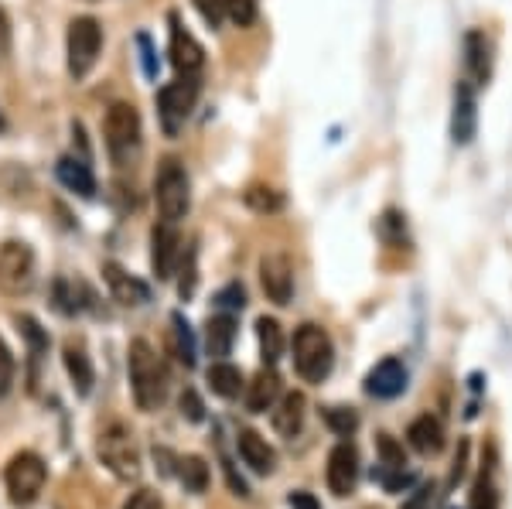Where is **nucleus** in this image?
I'll return each mask as SVG.
<instances>
[{
	"instance_id": "79ce46f5",
	"label": "nucleus",
	"mask_w": 512,
	"mask_h": 509,
	"mask_svg": "<svg viewBox=\"0 0 512 509\" xmlns=\"http://www.w3.org/2000/svg\"><path fill=\"white\" fill-rule=\"evenodd\" d=\"M137 45H140V55H144V72H147V76H158V65H154L151 41H147L144 35H140V38H137Z\"/></svg>"
},
{
	"instance_id": "7c9ffc66",
	"label": "nucleus",
	"mask_w": 512,
	"mask_h": 509,
	"mask_svg": "<svg viewBox=\"0 0 512 509\" xmlns=\"http://www.w3.org/2000/svg\"><path fill=\"white\" fill-rule=\"evenodd\" d=\"M18 325H21V332H24V339H28V349H31V356H41V352L48 349V335L41 332V325L35 322L31 315H21L18 318Z\"/></svg>"
},
{
	"instance_id": "4be33fe9",
	"label": "nucleus",
	"mask_w": 512,
	"mask_h": 509,
	"mask_svg": "<svg viewBox=\"0 0 512 509\" xmlns=\"http://www.w3.org/2000/svg\"><path fill=\"white\" fill-rule=\"evenodd\" d=\"M233 342H236V318L233 315H212L205 322V349H209L212 359H226L233 352Z\"/></svg>"
},
{
	"instance_id": "e433bc0d",
	"label": "nucleus",
	"mask_w": 512,
	"mask_h": 509,
	"mask_svg": "<svg viewBox=\"0 0 512 509\" xmlns=\"http://www.w3.org/2000/svg\"><path fill=\"white\" fill-rule=\"evenodd\" d=\"M195 7L205 18V24H212V28H219L222 18H226V0H195Z\"/></svg>"
},
{
	"instance_id": "a878e982",
	"label": "nucleus",
	"mask_w": 512,
	"mask_h": 509,
	"mask_svg": "<svg viewBox=\"0 0 512 509\" xmlns=\"http://www.w3.org/2000/svg\"><path fill=\"white\" fill-rule=\"evenodd\" d=\"M256 339H260V352H263V363L274 366L280 356H284V332H280L277 318H256Z\"/></svg>"
},
{
	"instance_id": "9d476101",
	"label": "nucleus",
	"mask_w": 512,
	"mask_h": 509,
	"mask_svg": "<svg viewBox=\"0 0 512 509\" xmlns=\"http://www.w3.org/2000/svg\"><path fill=\"white\" fill-rule=\"evenodd\" d=\"M260 284L274 305H287L294 294V267L284 253H267L260 260Z\"/></svg>"
},
{
	"instance_id": "72a5a7b5",
	"label": "nucleus",
	"mask_w": 512,
	"mask_h": 509,
	"mask_svg": "<svg viewBox=\"0 0 512 509\" xmlns=\"http://www.w3.org/2000/svg\"><path fill=\"white\" fill-rule=\"evenodd\" d=\"M226 14L239 28H246V24H253L256 18V0H226Z\"/></svg>"
},
{
	"instance_id": "5701e85b",
	"label": "nucleus",
	"mask_w": 512,
	"mask_h": 509,
	"mask_svg": "<svg viewBox=\"0 0 512 509\" xmlns=\"http://www.w3.org/2000/svg\"><path fill=\"white\" fill-rule=\"evenodd\" d=\"M55 171H59V182L69 188V192L82 195V199H93L96 195V178H93V171H89L86 158H62Z\"/></svg>"
},
{
	"instance_id": "423d86ee",
	"label": "nucleus",
	"mask_w": 512,
	"mask_h": 509,
	"mask_svg": "<svg viewBox=\"0 0 512 509\" xmlns=\"http://www.w3.org/2000/svg\"><path fill=\"white\" fill-rule=\"evenodd\" d=\"M4 482H7V492H11L14 503L28 506V503H35V499L41 496V489H45L48 469L35 451H21V455H14L11 462H7Z\"/></svg>"
},
{
	"instance_id": "1a4fd4ad",
	"label": "nucleus",
	"mask_w": 512,
	"mask_h": 509,
	"mask_svg": "<svg viewBox=\"0 0 512 509\" xmlns=\"http://www.w3.org/2000/svg\"><path fill=\"white\" fill-rule=\"evenodd\" d=\"M103 48V28L96 18H76L69 24V72L76 79H86L93 72Z\"/></svg>"
},
{
	"instance_id": "bb28decb",
	"label": "nucleus",
	"mask_w": 512,
	"mask_h": 509,
	"mask_svg": "<svg viewBox=\"0 0 512 509\" xmlns=\"http://www.w3.org/2000/svg\"><path fill=\"white\" fill-rule=\"evenodd\" d=\"M178 479L185 482V489L195 492V496L209 489V465H205V458H198V455L178 458Z\"/></svg>"
},
{
	"instance_id": "7ed1b4c3",
	"label": "nucleus",
	"mask_w": 512,
	"mask_h": 509,
	"mask_svg": "<svg viewBox=\"0 0 512 509\" xmlns=\"http://www.w3.org/2000/svg\"><path fill=\"white\" fill-rule=\"evenodd\" d=\"M96 455L99 462L106 465L117 479L130 482L140 475V451H137V441L123 424H110V428L99 431V441H96Z\"/></svg>"
},
{
	"instance_id": "4468645a",
	"label": "nucleus",
	"mask_w": 512,
	"mask_h": 509,
	"mask_svg": "<svg viewBox=\"0 0 512 509\" xmlns=\"http://www.w3.org/2000/svg\"><path fill=\"white\" fill-rule=\"evenodd\" d=\"M171 62H175V69L181 76H198L205 65V52L202 45L195 41L192 31L181 28V21L171 14Z\"/></svg>"
},
{
	"instance_id": "37998d69",
	"label": "nucleus",
	"mask_w": 512,
	"mask_h": 509,
	"mask_svg": "<svg viewBox=\"0 0 512 509\" xmlns=\"http://www.w3.org/2000/svg\"><path fill=\"white\" fill-rule=\"evenodd\" d=\"M7 45H11V31H7V18L0 14V59L7 55Z\"/></svg>"
},
{
	"instance_id": "c85d7f7f",
	"label": "nucleus",
	"mask_w": 512,
	"mask_h": 509,
	"mask_svg": "<svg viewBox=\"0 0 512 509\" xmlns=\"http://www.w3.org/2000/svg\"><path fill=\"white\" fill-rule=\"evenodd\" d=\"M243 199L253 212H280L284 209V195L274 192V188H263V185H253Z\"/></svg>"
},
{
	"instance_id": "9b49d317",
	"label": "nucleus",
	"mask_w": 512,
	"mask_h": 509,
	"mask_svg": "<svg viewBox=\"0 0 512 509\" xmlns=\"http://www.w3.org/2000/svg\"><path fill=\"white\" fill-rule=\"evenodd\" d=\"M181 260V236L175 223H158L151 229V267L158 281H168Z\"/></svg>"
},
{
	"instance_id": "aec40b11",
	"label": "nucleus",
	"mask_w": 512,
	"mask_h": 509,
	"mask_svg": "<svg viewBox=\"0 0 512 509\" xmlns=\"http://www.w3.org/2000/svg\"><path fill=\"white\" fill-rule=\"evenodd\" d=\"M277 400H280V376L274 373V366H267L253 376V383H246V407L253 414H263V410H274Z\"/></svg>"
},
{
	"instance_id": "f257e3e1",
	"label": "nucleus",
	"mask_w": 512,
	"mask_h": 509,
	"mask_svg": "<svg viewBox=\"0 0 512 509\" xmlns=\"http://www.w3.org/2000/svg\"><path fill=\"white\" fill-rule=\"evenodd\" d=\"M130 387H134V404L151 414L168 397V369H164L161 356L151 349V342L134 339L130 342Z\"/></svg>"
},
{
	"instance_id": "412c9836",
	"label": "nucleus",
	"mask_w": 512,
	"mask_h": 509,
	"mask_svg": "<svg viewBox=\"0 0 512 509\" xmlns=\"http://www.w3.org/2000/svg\"><path fill=\"white\" fill-rule=\"evenodd\" d=\"M407 441H410V448H414L417 455H424V458L437 455V451L444 448V428H441V421H437V417H431V414L417 417V421L407 428Z\"/></svg>"
},
{
	"instance_id": "393cba45",
	"label": "nucleus",
	"mask_w": 512,
	"mask_h": 509,
	"mask_svg": "<svg viewBox=\"0 0 512 509\" xmlns=\"http://www.w3.org/2000/svg\"><path fill=\"white\" fill-rule=\"evenodd\" d=\"M209 387L212 393H219V397H226V400H233L243 393V373L233 366V363H226V359H216V363L209 366Z\"/></svg>"
},
{
	"instance_id": "6ab92c4d",
	"label": "nucleus",
	"mask_w": 512,
	"mask_h": 509,
	"mask_svg": "<svg viewBox=\"0 0 512 509\" xmlns=\"http://www.w3.org/2000/svg\"><path fill=\"white\" fill-rule=\"evenodd\" d=\"M62 359H65V373H69L76 393L79 397H89V393H93V383H96V373H93V363H89L86 349H82V342H72V339L65 342Z\"/></svg>"
},
{
	"instance_id": "ddd939ff",
	"label": "nucleus",
	"mask_w": 512,
	"mask_h": 509,
	"mask_svg": "<svg viewBox=\"0 0 512 509\" xmlns=\"http://www.w3.org/2000/svg\"><path fill=\"white\" fill-rule=\"evenodd\" d=\"M478 130V103H475V89L468 79L458 82L454 89V113H451V141L454 144H472Z\"/></svg>"
},
{
	"instance_id": "f03ea898",
	"label": "nucleus",
	"mask_w": 512,
	"mask_h": 509,
	"mask_svg": "<svg viewBox=\"0 0 512 509\" xmlns=\"http://www.w3.org/2000/svg\"><path fill=\"white\" fill-rule=\"evenodd\" d=\"M335 366L332 339L321 325H301L294 332V369L304 383H321Z\"/></svg>"
},
{
	"instance_id": "cd10ccee",
	"label": "nucleus",
	"mask_w": 512,
	"mask_h": 509,
	"mask_svg": "<svg viewBox=\"0 0 512 509\" xmlns=\"http://www.w3.org/2000/svg\"><path fill=\"white\" fill-rule=\"evenodd\" d=\"M171 352L181 366H195V339L181 315H171Z\"/></svg>"
},
{
	"instance_id": "2eb2a0df",
	"label": "nucleus",
	"mask_w": 512,
	"mask_h": 509,
	"mask_svg": "<svg viewBox=\"0 0 512 509\" xmlns=\"http://www.w3.org/2000/svg\"><path fill=\"white\" fill-rule=\"evenodd\" d=\"M407 390V366L400 363V359H383V363H376L369 369L366 376V393L369 397H379V400H393L400 397V393Z\"/></svg>"
},
{
	"instance_id": "f8f14e48",
	"label": "nucleus",
	"mask_w": 512,
	"mask_h": 509,
	"mask_svg": "<svg viewBox=\"0 0 512 509\" xmlns=\"http://www.w3.org/2000/svg\"><path fill=\"white\" fill-rule=\"evenodd\" d=\"M355 486H359V455L349 441H342L328 455V489L335 496H352Z\"/></svg>"
},
{
	"instance_id": "20e7f679",
	"label": "nucleus",
	"mask_w": 512,
	"mask_h": 509,
	"mask_svg": "<svg viewBox=\"0 0 512 509\" xmlns=\"http://www.w3.org/2000/svg\"><path fill=\"white\" fill-rule=\"evenodd\" d=\"M154 202H158L164 223L185 219L188 205H192V185H188V175H185V168H181V161L168 158L158 168V178H154Z\"/></svg>"
},
{
	"instance_id": "f3484780",
	"label": "nucleus",
	"mask_w": 512,
	"mask_h": 509,
	"mask_svg": "<svg viewBox=\"0 0 512 509\" xmlns=\"http://www.w3.org/2000/svg\"><path fill=\"white\" fill-rule=\"evenodd\" d=\"M236 448H239V458H243V465H250L256 475H270V472L277 469V451L270 448L267 438H260L256 431H239Z\"/></svg>"
},
{
	"instance_id": "c9c22d12",
	"label": "nucleus",
	"mask_w": 512,
	"mask_h": 509,
	"mask_svg": "<svg viewBox=\"0 0 512 509\" xmlns=\"http://www.w3.org/2000/svg\"><path fill=\"white\" fill-rule=\"evenodd\" d=\"M216 305L226 311H243V305H246V294H243V287L239 284H229V287H222V291L216 294Z\"/></svg>"
},
{
	"instance_id": "c03bdc74",
	"label": "nucleus",
	"mask_w": 512,
	"mask_h": 509,
	"mask_svg": "<svg viewBox=\"0 0 512 509\" xmlns=\"http://www.w3.org/2000/svg\"><path fill=\"white\" fill-rule=\"evenodd\" d=\"M0 130H4V117H0Z\"/></svg>"
},
{
	"instance_id": "4c0bfd02",
	"label": "nucleus",
	"mask_w": 512,
	"mask_h": 509,
	"mask_svg": "<svg viewBox=\"0 0 512 509\" xmlns=\"http://www.w3.org/2000/svg\"><path fill=\"white\" fill-rule=\"evenodd\" d=\"M123 509H164V499H161V492H154V489H137Z\"/></svg>"
},
{
	"instance_id": "dca6fc26",
	"label": "nucleus",
	"mask_w": 512,
	"mask_h": 509,
	"mask_svg": "<svg viewBox=\"0 0 512 509\" xmlns=\"http://www.w3.org/2000/svg\"><path fill=\"white\" fill-rule=\"evenodd\" d=\"M103 281L110 287L113 301H120V305H127V308H137L151 298V287L144 281H137L134 274H127L120 264H103Z\"/></svg>"
},
{
	"instance_id": "6e6552de",
	"label": "nucleus",
	"mask_w": 512,
	"mask_h": 509,
	"mask_svg": "<svg viewBox=\"0 0 512 509\" xmlns=\"http://www.w3.org/2000/svg\"><path fill=\"white\" fill-rule=\"evenodd\" d=\"M195 96H198L195 76H181L178 82H168V86L158 93V117H161V127L168 137H175L178 130L185 127V120L192 117Z\"/></svg>"
},
{
	"instance_id": "0eeeda50",
	"label": "nucleus",
	"mask_w": 512,
	"mask_h": 509,
	"mask_svg": "<svg viewBox=\"0 0 512 509\" xmlns=\"http://www.w3.org/2000/svg\"><path fill=\"white\" fill-rule=\"evenodd\" d=\"M35 287V253L28 243H4L0 246V291L7 298H21Z\"/></svg>"
},
{
	"instance_id": "39448f33",
	"label": "nucleus",
	"mask_w": 512,
	"mask_h": 509,
	"mask_svg": "<svg viewBox=\"0 0 512 509\" xmlns=\"http://www.w3.org/2000/svg\"><path fill=\"white\" fill-rule=\"evenodd\" d=\"M106 151L117 164H127L140 151V113L130 103H113L103 120Z\"/></svg>"
},
{
	"instance_id": "ea45409f",
	"label": "nucleus",
	"mask_w": 512,
	"mask_h": 509,
	"mask_svg": "<svg viewBox=\"0 0 512 509\" xmlns=\"http://www.w3.org/2000/svg\"><path fill=\"white\" fill-rule=\"evenodd\" d=\"M472 509H495V489H492V482L485 479V472H482V479H478V486H475Z\"/></svg>"
},
{
	"instance_id": "a19ab883",
	"label": "nucleus",
	"mask_w": 512,
	"mask_h": 509,
	"mask_svg": "<svg viewBox=\"0 0 512 509\" xmlns=\"http://www.w3.org/2000/svg\"><path fill=\"white\" fill-rule=\"evenodd\" d=\"M287 503H291V509H321V503L311 496V492H291Z\"/></svg>"
},
{
	"instance_id": "c756f323",
	"label": "nucleus",
	"mask_w": 512,
	"mask_h": 509,
	"mask_svg": "<svg viewBox=\"0 0 512 509\" xmlns=\"http://www.w3.org/2000/svg\"><path fill=\"white\" fill-rule=\"evenodd\" d=\"M325 421H328V428L335 434H342V438H349V434L359 428V414H355L352 407H328Z\"/></svg>"
},
{
	"instance_id": "f704fd0d",
	"label": "nucleus",
	"mask_w": 512,
	"mask_h": 509,
	"mask_svg": "<svg viewBox=\"0 0 512 509\" xmlns=\"http://www.w3.org/2000/svg\"><path fill=\"white\" fill-rule=\"evenodd\" d=\"M14 387V356L7 349V342L0 339V397H7Z\"/></svg>"
},
{
	"instance_id": "58836bf2",
	"label": "nucleus",
	"mask_w": 512,
	"mask_h": 509,
	"mask_svg": "<svg viewBox=\"0 0 512 509\" xmlns=\"http://www.w3.org/2000/svg\"><path fill=\"white\" fill-rule=\"evenodd\" d=\"M178 407H181V417H188V421H195V424L205 417V407H202V400H198V393H195V390H185V393H181Z\"/></svg>"
},
{
	"instance_id": "473e14b6",
	"label": "nucleus",
	"mask_w": 512,
	"mask_h": 509,
	"mask_svg": "<svg viewBox=\"0 0 512 509\" xmlns=\"http://www.w3.org/2000/svg\"><path fill=\"white\" fill-rule=\"evenodd\" d=\"M55 308H59L62 315H76V311L82 308V301L76 294V284H69V281L55 284Z\"/></svg>"
},
{
	"instance_id": "a211bd4d",
	"label": "nucleus",
	"mask_w": 512,
	"mask_h": 509,
	"mask_svg": "<svg viewBox=\"0 0 512 509\" xmlns=\"http://www.w3.org/2000/svg\"><path fill=\"white\" fill-rule=\"evenodd\" d=\"M304 414H308V400H304V393H284V397L274 404V431L280 438H294V434H301L304 428Z\"/></svg>"
},
{
	"instance_id": "b1692460",
	"label": "nucleus",
	"mask_w": 512,
	"mask_h": 509,
	"mask_svg": "<svg viewBox=\"0 0 512 509\" xmlns=\"http://www.w3.org/2000/svg\"><path fill=\"white\" fill-rule=\"evenodd\" d=\"M465 65L475 82H485L492 76V45L482 31H468L465 35Z\"/></svg>"
},
{
	"instance_id": "2f4dec72",
	"label": "nucleus",
	"mask_w": 512,
	"mask_h": 509,
	"mask_svg": "<svg viewBox=\"0 0 512 509\" xmlns=\"http://www.w3.org/2000/svg\"><path fill=\"white\" fill-rule=\"evenodd\" d=\"M379 455H383V465L390 472H403V465H407V455H403V448L396 445L390 434H383V438H379Z\"/></svg>"
}]
</instances>
